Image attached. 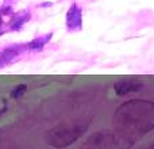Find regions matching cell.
Segmentation results:
<instances>
[{"mask_svg": "<svg viewBox=\"0 0 154 149\" xmlns=\"http://www.w3.org/2000/svg\"><path fill=\"white\" fill-rule=\"evenodd\" d=\"M143 87V83L138 79H123L114 84V91L118 96H125L131 92H137Z\"/></svg>", "mask_w": 154, "mask_h": 149, "instance_id": "cell-5", "label": "cell"}, {"mask_svg": "<svg viewBox=\"0 0 154 149\" xmlns=\"http://www.w3.org/2000/svg\"><path fill=\"white\" fill-rule=\"evenodd\" d=\"M112 122L118 149H130L154 130V102L147 99L125 102L116 109Z\"/></svg>", "mask_w": 154, "mask_h": 149, "instance_id": "cell-1", "label": "cell"}, {"mask_svg": "<svg viewBox=\"0 0 154 149\" xmlns=\"http://www.w3.org/2000/svg\"><path fill=\"white\" fill-rule=\"evenodd\" d=\"M26 90H27V85L26 84H18L16 87H14L12 91H11V98H14V99L20 98V96L24 95Z\"/></svg>", "mask_w": 154, "mask_h": 149, "instance_id": "cell-9", "label": "cell"}, {"mask_svg": "<svg viewBox=\"0 0 154 149\" xmlns=\"http://www.w3.org/2000/svg\"><path fill=\"white\" fill-rule=\"evenodd\" d=\"M138 149H154V141H152L150 144H147V145H143V147H141Z\"/></svg>", "mask_w": 154, "mask_h": 149, "instance_id": "cell-10", "label": "cell"}, {"mask_svg": "<svg viewBox=\"0 0 154 149\" xmlns=\"http://www.w3.org/2000/svg\"><path fill=\"white\" fill-rule=\"evenodd\" d=\"M3 23H4V21H3V16L0 15V29H3ZM3 33H4V31H3V30H0V35H2Z\"/></svg>", "mask_w": 154, "mask_h": 149, "instance_id": "cell-11", "label": "cell"}, {"mask_svg": "<svg viewBox=\"0 0 154 149\" xmlns=\"http://www.w3.org/2000/svg\"><path fill=\"white\" fill-rule=\"evenodd\" d=\"M80 149H118L114 132L100 130L93 133L84 141Z\"/></svg>", "mask_w": 154, "mask_h": 149, "instance_id": "cell-3", "label": "cell"}, {"mask_svg": "<svg viewBox=\"0 0 154 149\" xmlns=\"http://www.w3.org/2000/svg\"><path fill=\"white\" fill-rule=\"evenodd\" d=\"M30 16L31 15H30L29 11H20L16 15H14L10 22V30L11 31H19L30 21Z\"/></svg>", "mask_w": 154, "mask_h": 149, "instance_id": "cell-8", "label": "cell"}, {"mask_svg": "<svg viewBox=\"0 0 154 149\" xmlns=\"http://www.w3.org/2000/svg\"><path fill=\"white\" fill-rule=\"evenodd\" d=\"M65 23L69 31H80L82 29V8L77 3H73L66 11Z\"/></svg>", "mask_w": 154, "mask_h": 149, "instance_id": "cell-4", "label": "cell"}, {"mask_svg": "<svg viewBox=\"0 0 154 149\" xmlns=\"http://www.w3.org/2000/svg\"><path fill=\"white\" fill-rule=\"evenodd\" d=\"M26 45H11V46H7L4 48L3 50H0V69L4 67H7L8 64L14 61L18 56H20L24 50H26Z\"/></svg>", "mask_w": 154, "mask_h": 149, "instance_id": "cell-6", "label": "cell"}, {"mask_svg": "<svg viewBox=\"0 0 154 149\" xmlns=\"http://www.w3.org/2000/svg\"><path fill=\"white\" fill-rule=\"evenodd\" d=\"M51 37H53V33L43 34V35H39V37L34 38V40L30 41V42L26 45L27 50H30V52H41V50H43V48L50 42Z\"/></svg>", "mask_w": 154, "mask_h": 149, "instance_id": "cell-7", "label": "cell"}, {"mask_svg": "<svg viewBox=\"0 0 154 149\" xmlns=\"http://www.w3.org/2000/svg\"><path fill=\"white\" fill-rule=\"evenodd\" d=\"M88 126H89V122L82 119L58 123L46 133V142L56 149L68 148L87 133Z\"/></svg>", "mask_w": 154, "mask_h": 149, "instance_id": "cell-2", "label": "cell"}]
</instances>
